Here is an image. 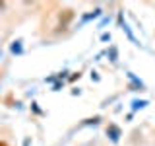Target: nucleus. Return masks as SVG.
Instances as JSON below:
<instances>
[{"label":"nucleus","mask_w":155,"mask_h":146,"mask_svg":"<svg viewBox=\"0 0 155 146\" xmlns=\"http://www.w3.org/2000/svg\"><path fill=\"white\" fill-rule=\"evenodd\" d=\"M0 146H8V144H6V142H2V140H0Z\"/></svg>","instance_id":"1"},{"label":"nucleus","mask_w":155,"mask_h":146,"mask_svg":"<svg viewBox=\"0 0 155 146\" xmlns=\"http://www.w3.org/2000/svg\"><path fill=\"white\" fill-rule=\"evenodd\" d=\"M2 6H4V2H0V8H2Z\"/></svg>","instance_id":"2"}]
</instances>
